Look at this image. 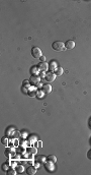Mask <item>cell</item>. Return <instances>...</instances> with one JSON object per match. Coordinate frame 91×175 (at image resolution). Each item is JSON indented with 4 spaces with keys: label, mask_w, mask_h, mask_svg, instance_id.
<instances>
[{
    "label": "cell",
    "mask_w": 91,
    "mask_h": 175,
    "mask_svg": "<svg viewBox=\"0 0 91 175\" xmlns=\"http://www.w3.org/2000/svg\"><path fill=\"white\" fill-rule=\"evenodd\" d=\"M40 60H41V62H46V60H47V58H46L45 55H42V56L40 57Z\"/></svg>",
    "instance_id": "obj_24"
},
{
    "label": "cell",
    "mask_w": 91,
    "mask_h": 175,
    "mask_svg": "<svg viewBox=\"0 0 91 175\" xmlns=\"http://www.w3.org/2000/svg\"><path fill=\"white\" fill-rule=\"evenodd\" d=\"M41 144H42L41 142H38L37 144H35V145H37V148H40V147H41Z\"/></svg>",
    "instance_id": "obj_28"
},
{
    "label": "cell",
    "mask_w": 91,
    "mask_h": 175,
    "mask_svg": "<svg viewBox=\"0 0 91 175\" xmlns=\"http://www.w3.org/2000/svg\"><path fill=\"white\" fill-rule=\"evenodd\" d=\"M65 46H66V49H68V50L73 49V48L75 47V41H73V40H68V41L66 42V44H65Z\"/></svg>",
    "instance_id": "obj_9"
},
{
    "label": "cell",
    "mask_w": 91,
    "mask_h": 175,
    "mask_svg": "<svg viewBox=\"0 0 91 175\" xmlns=\"http://www.w3.org/2000/svg\"><path fill=\"white\" fill-rule=\"evenodd\" d=\"M27 137V133H25V132H23V133H22V138H25Z\"/></svg>",
    "instance_id": "obj_29"
},
{
    "label": "cell",
    "mask_w": 91,
    "mask_h": 175,
    "mask_svg": "<svg viewBox=\"0 0 91 175\" xmlns=\"http://www.w3.org/2000/svg\"><path fill=\"white\" fill-rule=\"evenodd\" d=\"M9 164H10V163L8 162V163H5V164H3V165H2V169H3V170H5L6 172H7V171H8L9 169H10V168H9Z\"/></svg>",
    "instance_id": "obj_23"
},
{
    "label": "cell",
    "mask_w": 91,
    "mask_h": 175,
    "mask_svg": "<svg viewBox=\"0 0 91 175\" xmlns=\"http://www.w3.org/2000/svg\"><path fill=\"white\" fill-rule=\"evenodd\" d=\"M45 94H46V93L44 92L43 90H38V94H37V97H38V99H43L44 97H45Z\"/></svg>",
    "instance_id": "obj_18"
},
{
    "label": "cell",
    "mask_w": 91,
    "mask_h": 175,
    "mask_svg": "<svg viewBox=\"0 0 91 175\" xmlns=\"http://www.w3.org/2000/svg\"><path fill=\"white\" fill-rule=\"evenodd\" d=\"M30 83L32 86H37L38 83H41V77L40 75H31L30 79Z\"/></svg>",
    "instance_id": "obj_4"
},
{
    "label": "cell",
    "mask_w": 91,
    "mask_h": 175,
    "mask_svg": "<svg viewBox=\"0 0 91 175\" xmlns=\"http://www.w3.org/2000/svg\"><path fill=\"white\" fill-rule=\"evenodd\" d=\"M38 74H40V77L42 79V77H46V74H47V73H46L45 71H41V72L38 73Z\"/></svg>",
    "instance_id": "obj_25"
},
{
    "label": "cell",
    "mask_w": 91,
    "mask_h": 175,
    "mask_svg": "<svg viewBox=\"0 0 91 175\" xmlns=\"http://www.w3.org/2000/svg\"><path fill=\"white\" fill-rule=\"evenodd\" d=\"M52 47H53V49L55 51H64L65 49H66V46H65V44L63 43V42H61V41H56V42H54L53 45H52Z\"/></svg>",
    "instance_id": "obj_1"
},
{
    "label": "cell",
    "mask_w": 91,
    "mask_h": 175,
    "mask_svg": "<svg viewBox=\"0 0 91 175\" xmlns=\"http://www.w3.org/2000/svg\"><path fill=\"white\" fill-rule=\"evenodd\" d=\"M14 155H15V152L13 148H7L5 150V156L7 158H11V156H14Z\"/></svg>",
    "instance_id": "obj_8"
},
{
    "label": "cell",
    "mask_w": 91,
    "mask_h": 175,
    "mask_svg": "<svg viewBox=\"0 0 91 175\" xmlns=\"http://www.w3.org/2000/svg\"><path fill=\"white\" fill-rule=\"evenodd\" d=\"M37 94H38V90H37V87H30L28 88V93L27 95L30 97H37Z\"/></svg>",
    "instance_id": "obj_6"
},
{
    "label": "cell",
    "mask_w": 91,
    "mask_h": 175,
    "mask_svg": "<svg viewBox=\"0 0 91 175\" xmlns=\"http://www.w3.org/2000/svg\"><path fill=\"white\" fill-rule=\"evenodd\" d=\"M58 67H59V65H58V63L56 61H52V62H50V64H49V68L51 69V71H53V72L56 71Z\"/></svg>",
    "instance_id": "obj_11"
},
{
    "label": "cell",
    "mask_w": 91,
    "mask_h": 175,
    "mask_svg": "<svg viewBox=\"0 0 91 175\" xmlns=\"http://www.w3.org/2000/svg\"><path fill=\"white\" fill-rule=\"evenodd\" d=\"M27 153L31 154V155H35V154H37V148H34V147L27 148Z\"/></svg>",
    "instance_id": "obj_19"
},
{
    "label": "cell",
    "mask_w": 91,
    "mask_h": 175,
    "mask_svg": "<svg viewBox=\"0 0 91 175\" xmlns=\"http://www.w3.org/2000/svg\"><path fill=\"white\" fill-rule=\"evenodd\" d=\"M31 55H32V57H34V58H40L42 56V50L38 47H32Z\"/></svg>",
    "instance_id": "obj_2"
},
{
    "label": "cell",
    "mask_w": 91,
    "mask_h": 175,
    "mask_svg": "<svg viewBox=\"0 0 91 175\" xmlns=\"http://www.w3.org/2000/svg\"><path fill=\"white\" fill-rule=\"evenodd\" d=\"M15 170L17 171L18 173H22L24 171V165H22V164L16 165V166H15Z\"/></svg>",
    "instance_id": "obj_16"
},
{
    "label": "cell",
    "mask_w": 91,
    "mask_h": 175,
    "mask_svg": "<svg viewBox=\"0 0 91 175\" xmlns=\"http://www.w3.org/2000/svg\"><path fill=\"white\" fill-rule=\"evenodd\" d=\"M38 67L41 71H45L46 72V71H48V69H49V64L47 62H41V63H38Z\"/></svg>",
    "instance_id": "obj_7"
},
{
    "label": "cell",
    "mask_w": 91,
    "mask_h": 175,
    "mask_svg": "<svg viewBox=\"0 0 91 175\" xmlns=\"http://www.w3.org/2000/svg\"><path fill=\"white\" fill-rule=\"evenodd\" d=\"M34 160L38 162V163H46V157L43 155H37L34 158Z\"/></svg>",
    "instance_id": "obj_13"
},
{
    "label": "cell",
    "mask_w": 91,
    "mask_h": 175,
    "mask_svg": "<svg viewBox=\"0 0 91 175\" xmlns=\"http://www.w3.org/2000/svg\"><path fill=\"white\" fill-rule=\"evenodd\" d=\"M14 132H15V130L12 127H8L7 129H6V132H5V135L7 138H9V135L10 137H13V134H14Z\"/></svg>",
    "instance_id": "obj_15"
},
{
    "label": "cell",
    "mask_w": 91,
    "mask_h": 175,
    "mask_svg": "<svg viewBox=\"0 0 91 175\" xmlns=\"http://www.w3.org/2000/svg\"><path fill=\"white\" fill-rule=\"evenodd\" d=\"M42 90H43L46 94H50L52 92V86L50 85V83H46V85L43 86V89Z\"/></svg>",
    "instance_id": "obj_12"
},
{
    "label": "cell",
    "mask_w": 91,
    "mask_h": 175,
    "mask_svg": "<svg viewBox=\"0 0 91 175\" xmlns=\"http://www.w3.org/2000/svg\"><path fill=\"white\" fill-rule=\"evenodd\" d=\"M47 160L48 161H51V162H56L57 161V158H56V156H54V155H49V156L47 157Z\"/></svg>",
    "instance_id": "obj_20"
},
{
    "label": "cell",
    "mask_w": 91,
    "mask_h": 175,
    "mask_svg": "<svg viewBox=\"0 0 91 175\" xmlns=\"http://www.w3.org/2000/svg\"><path fill=\"white\" fill-rule=\"evenodd\" d=\"M37 170H38L37 167L34 166V165H30V166L27 169V174H30V175H34L35 173H37Z\"/></svg>",
    "instance_id": "obj_10"
},
{
    "label": "cell",
    "mask_w": 91,
    "mask_h": 175,
    "mask_svg": "<svg viewBox=\"0 0 91 175\" xmlns=\"http://www.w3.org/2000/svg\"><path fill=\"white\" fill-rule=\"evenodd\" d=\"M1 142H3V144H4V145H7V144H8V141L6 140V138H3V140H2Z\"/></svg>",
    "instance_id": "obj_27"
},
{
    "label": "cell",
    "mask_w": 91,
    "mask_h": 175,
    "mask_svg": "<svg viewBox=\"0 0 91 175\" xmlns=\"http://www.w3.org/2000/svg\"><path fill=\"white\" fill-rule=\"evenodd\" d=\"M41 72V70L38 69V66H32L31 68H30V73H31V75H38V73Z\"/></svg>",
    "instance_id": "obj_14"
},
{
    "label": "cell",
    "mask_w": 91,
    "mask_h": 175,
    "mask_svg": "<svg viewBox=\"0 0 91 175\" xmlns=\"http://www.w3.org/2000/svg\"><path fill=\"white\" fill-rule=\"evenodd\" d=\"M43 86H44V85H43V83H38V85L35 86V87H37L38 89H41V88H43Z\"/></svg>",
    "instance_id": "obj_26"
},
{
    "label": "cell",
    "mask_w": 91,
    "mask_h": 175,
    "mask_svg": "<svg viewBox=\"0 0 91 175\" xmlns=\"http://www.w3.org/2000/svg\"><path fill=\"white\" fill-rule=\"evenodd\" d=\"M55 163L54 162H51V161H48L45 163V168L47 169V171L51 172V171H54L55 170Z\"/></svg>",
    "instance_id": "obj_5"
},
{
    "label": "cell",
    "mask_w": 91,
    "mask_h": 175,
    "mask_svg": "<svg viewBox=\"0 0 91 175\" xmlns=\"http://www.w3.org/2000/svg\"><path fill=\"white\" fill-rule=\"evenodd\" d=\"M16 173H17V171H16L15 169H13V168H10V169L7 171V174L8 175H15Z\"/></svg>",
    "instance_id": "obj_22"
},
{
    "label": "cell",
    "mask_w": 91,
    "mask_h": 175,
    "mask_svg": "<svg viewBox=\"0 0 91 175\" xmlns=\"http://www.w3.org/2000/svg\"><path fill=\"white\" fill-rule=\"evenodd\" d=\"M35 141H37V138H35L34 135H30V137L28 138V142H30V144L34 145V142Z\"/></svg>",
    "instance_id": "obj_21"
},
{
    "label": "cell",
    "mask_w": 91,
    "mask_h": 175,
    "mask_svg": "<svg viewBox=\"0 0 91 175\" xmlns=\"http://www.w3.org/2000/svg\"><path fill=\"white\" fill-rule=\"evenodd\" d=\"M63 72H64L63 68H62L61 66H59V67H58V68L56 69V71H55V74H56L57 76H61L62 74H63Z\"/></svg>",
    "instance_id": "obj_17"
},
{
    "label": "cell",
    "mask_w": 91,
    "mask_h": 175,
    "mask_svg": "<svg viewBox=\"0 0 91 175\" xmlns=\"http://www.w3.org/2000/svg\"><path fill=\"white\" fill-rule=\"evenodd\" d=\"M56 74H55V72H53V71H50V72H47V74H46V80H47L48 83H52L54 82L55 79H56Z\"/></svg>",
    "instance_id": "obj_3"
}]
</instances>
